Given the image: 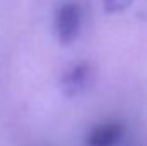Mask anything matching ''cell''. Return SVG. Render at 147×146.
Listing matches in <instances>:
<instances>
[{"label":"cell","instance_id":"1","mask_svg":"<svg viewBox=\"0 0 147 146\" xmlns=\"http://www.w3.org/2000/svg\"><path fill=\"white\" fill-rule=\"evenodd\" d=\"M55 28L60 45L65 46L77 40L80 31V7L75 2H65L58 9L55 17Z\"/></svg>","mask_w":147,"mask_h":146},{"label":"cell","instance_id":"2","mask_svg":"<svg viewBox=\"0 0 147 146\" xmlns=\"http://www.w3.org/2000/svg\"><path fill=\"white\" fill-rule=\"evenodd\" d=\"M123 124L120 120H105L96 124L86 139V146H116L123 136Z\"/></svg>","mask_w":147,"mask_h":146},{"label":"cell","instance_id":"3","mask_svg":"<svg viewBox=\"0 0 147 146\" xmlns=\"http://www.w3.org/2000/svg\"><path fill=\"white\" fill-rule=\"evenodd\" d=\"M92 77V67L87 62H79L74 67H70L67 72L62 76L60 86L63 95L67 96H75L80 91H84Z\"/></svg>","mask_w":147,"mask_h":146},{"label":"cell","instance_id":"4","mask_svg":"<svg viewBox=\"0 0 147 146\" xmlns=\"http://www.w3.org/2000/svg\"><path fill=\"white\" fill-rule=\"evenodd\" d=\"M103 2H105L106 12H110V14L121 12V10H125V9L132 3V0H103Z\"/></svg>","mask_w":147,"mask_h":146}]
</instances>
